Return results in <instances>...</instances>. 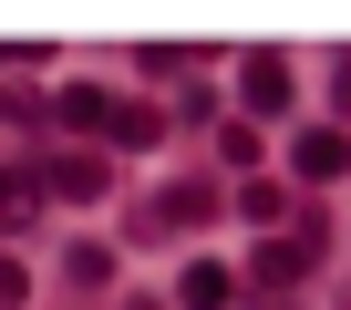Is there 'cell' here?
Wrapping results in <instances>:
<instances>
[{"label":"cell","mask_w":351,"mask_h":310,"mask_svg":"<svg viewBox=\"0 0 351 310\" xmlns=\"http://www.w3.org/2000/svg\"><path fill=\"white\" fill-rule=\"evenodd\" d=\"M238 217H248V228H279V217H289V197H279V187H269V176H258V187H248V197H238Z\"/></svg>","instance_id":"8fae6325"},{"label":"cell","mask_w":351,"mask_h":310,"mask_svg":"<svg viewBox=\"0 0 351 310\" xmlns=\"http://www.w3.org/2000/svg\"><path fill=\"white\" fill-rule=\"evenodd\" d=\"M32 197H42V176H21V166H0V228H21V217H32Z\"/></svg>","instance_id":"52a82bcc"},{"label":"cell","mask_w":351,"mask_h":310,"mask_svg":"<svg viewBox=\"0 0 351 310\" xmlns=\"http://www.w3.org/2000/svg\"><path fill=\"white\" fill-rule=\"evenodd\" d=\"M289 166H300L310 187H330V176H351V134H330V124H310V134H300V155H289Z\"/></svg>","instance_id":"6da1fadb"},{"label":"cell","mask_w":351,"mask_h":310,"mask_svg":"<svg viewBox=\"0 0 351 310\" xmlns=\"http://www.w3.org/2000/svg\"><path fill=\"white\" fill-rule=\"evenodd\" d=\"M238 93H248L258 114H279V104H289V62H279V52H248V73H238Z\"/></svg>","instance_id":"3957f363"},{"label":"cell","mask_w":351,"mask_h":310,"mask_svg":"<svg viewBox=\"0 0 351 310\" xmlns=\"http://www.w3.org/2000/svg\"><path fill=\"white\" fill-rule=\"evenodd\" d=\"M62 124H83V134H93V124H114V93H93V83H73V93H62Z\"/></svg>","instance_id":"ba28073f"},{"label":"cell","mask_w":351,"mask_h":310,"mask_svg":"<svg viewBox=\"0 0 351 310\" xmlns=\"http://www.w3.org/2000/svg\"><path fill=\"white\" fill-rule=\"evenodd\" d=\"M104 134H114V145H155L165 124H155V104H114V124H104Z\"/></svg>","instance_id":"9c48e42d"},{"label":"cell","mask_w":351,"mask_h":310,"mask_svg":"<svg viewBox=\"0 0 351 310\" xmlns=\"http://www.w3.org/2000/svg\"><path fill=\"white\" fill-rule=\"evenodd\" d=\"M62 269H73L83 289H104V279H114V248H104V238H73V259H62Z\"/></svg>","instance_id":"30bf717a"},{"label":"cell","mask_w":351,"mask_h":310,"mask_svg":"<svg viewBox=\"0 0 351 310\" xmlns=\"http://www.w3.org/2000/svg\"><path fill=\"white\" fill-rule=\"evenodd\" d=\"M330 104H341V114H351V62H330Z\"/></svg>","instance_id":"7c38bea8"},{"label":"cell","mask_w":351,"mask_h":310,"mask_svg":"<svg viewBox=\"0 0 351 310\" xmlns=\"http://www.w3.org/2000/svg\"><path fill=\"white\" fill-rule=\"evenodd\" d=\"M228 300H238V279H228L217 259H197L186 279H176V310H228Z\"/></svg>","instance_id":"7a4b0ae2"},{"label":"cell","mask_w":351,"mask_h":310,"mask_svg":"<svg viewBox=\"0 0 351 310\" xmlns=\"http://www.w3.org/2000/svg\"><path fill=\"white\" fill-rule=\"evenodd\" d=\"M155 217H165V228H197V217H217V197H207V187H165Z\"/></svg>","instance_id":"5b68a950"},{"label":"cell","mask_w":351,"mask_h":310,"mask_svg":"<svg viewBox=\"0 0 351 310\" xmlns=\"http://www.w3.org/2000/svg\"><path fill=\"white\" fill-rule=\"evenodd\" d=\"M248 279H258V289H289V279H300V248H279V238L248 248Z\"/></svg>","instance_id":"8992f818"},{"label":"cell","mask_w":351,"mask_h":310,"mask_svg":"<svg viewBox=\"0 0 351 310\" xmlns=\"http://www.w3.org/2000/svg\"><path fill=\"white\" fill-rule=\"evenodd\" d=\"M42 187H52V197H104V155H62Z\"/></svg>","instance_id":"277c9868"}]
</instances>
